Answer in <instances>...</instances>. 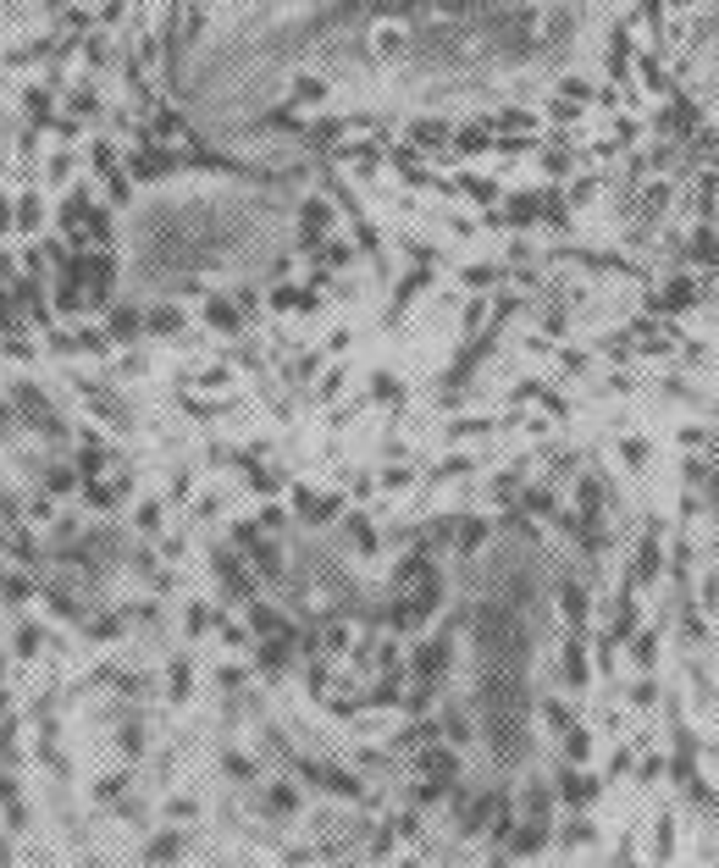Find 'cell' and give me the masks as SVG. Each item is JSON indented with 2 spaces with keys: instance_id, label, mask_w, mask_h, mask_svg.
Instances as JSON below:
<instances>
[{
  "instance_id": "6da1fadb",
  "label": "cell",
  "mask_w": 719,
  "mask_h": 868,
  "mask_svg": "<svg viewBox=\"0 0 719 868\" xmlns=\"http://www.w3.org/2000/svg\"><path fill=\"white\" fill-rule=\"evenodd\" d=\"M288 503H294V515L310 520V526H327V520L343 515V498H338V492H316V487H305V481L294 487V498H288Z\"/></svg>"
},
{
  "instance_id": "7a4b0ae2",
  "label": "cell",
  "mask_w": 719,
  "mask_h": 868,
  "mask_svg": "<svg viewBox=\"0 0 719 868\" xmlns=\"http://www.w3.org/2000/svg\"><path fill=\"white\" fill-rule=\"evenodd\" d=\"M127 492H133V476L127 470H116V476H100V481H84V503L95 515H106V510H122L127 503Z\"/></svg>"
},
{
  "instance_id": "3957f363",
  "label": "cell",
  "mask_w": 719,
  "mask_h": 868,
  "mask_svg": "<svg viewBox=\"0 0 719 868\" xmlns=\"http://www.w3.org/2000/svg\"><path fill=\"white\" fill-rule=\"evenodd\" d=\"M443 670H449V636L415 641V653H410V681H443Z\"/></svg>"
},
{
  "instance_id": "277c9868",
  "label": "cell",
  "mask_w": 719,
  "mask_h": 868,
  "mask_svg": "<svg viewBox=\"0 0 719 868\" xmlns=\"http://www.w3.org/2000/svg\"><path fill=\"white\" fill-rule=\"evenodd\" d=\"M100 327L111 332V343H138L144 332H150V316H144V310H133V305H111Z\"/></svg>"
},
{
  "instance_id": "5b68a950",
  "label": "cell",
  "mask_w": 719,
  "mask_h": 868,
  "mask_svg": "<svg viewBox=\"0 0 719 868\" xmlns=\"http://www.w3.org/2000/svg\"><path fill=\"white\" fill-rule=\"evenodd\" d=\"M299 233H305V244H316V238L338 233V210H332L321 194H310V199L299 205Z\"/></svg>"
},
{
  "instance_id": "8992f818",
  "label": "cell",
  "mask_w": 719,
  "mask_h": 868,
  "mask_svg": "<svg viewBox=\"0 0 719 868\" xmlns=\"http://www.w3.org/2000/svg\"><path fill=\"white\" fill-rule=\"evenodd\" d=\"M598 791H603V785H598L592 774H575V769H564V774H559V802H564V808H575V813H587V808L598 802Z\"/></svg>"
},
{
  "instance_id": "52a82bcc",
  "label": "cell",
  "mask_w": 719,
  "mask_h": 868,
  "mask_svg": "<svg viewBox=\"0 0 719 868\" xmlns=\"http://www.w3.org/2000/svg\"><path fill=\"white\" fill-rule=\"evenodd\" d=\"M216 575H222V592L233 603H255V575L233 564V553H216Z\"/></svg>"
},
{
  "instance_id": "ba28073f",
  "label": "cell",
  "mask_w": 719,
  "mask_h": 868,
  "mask_svg": "<svg viewBox=\"0 0 719 868\" xmlns=\"http://www.w3.org/2000/svg\"><path fill=\"white\" fill-rule=\"evenodd\" d=\"M697 294H703V282H697V277H670V282H664V294L653 299V310H659V316H670V310H692V305H697Z\"/></svg>"
},
{
  "instance_id": "9c48e42d",
  "label": "cell",
  "mask_w": 719,
  "mask_h": 868,
  "mask_svg": "<svg viewBox=\"0 0 719 868\" xmlns=\"http://www.w3.org/2000/svg\"><path fill=\"white\" fill-rule=\"evenodd\" d=\"M404 45H410V23L404 17H377L371 23V50L377 56H404Z\"/></svg>"
},
{
  "instance_id": "30bf717a",
  "label": "cell",
  "mask_w": 719,
  "mask_h": 868,
  "mask_svg": "<svg viewBox=\"0 0 719 868\" xmlns=\"http://www.w3.org/2000/svg\"><path fill=\"white\" fill-rule=\"evenodd\" d=\"M205 321H210V332L238 338V332H244V305H233V299H210V305H205Z\"/></svg>"
},
{
  "instance_id": "8fae6325",
  "label": "cell",
  "mask_w": 719,
  "mask_h": 868,
  "mask_svg": "<svg viewBox=\"0 0 719 868\" xmlns=\"http://www.w3.org/2000/svg\"><path fill=\"white\" fill-rule=\"evenodd\" d=\"M144 316H150V338H183V327H188L183 305H150Z\"/></svg>"
},
{
  "instance_id": "7c38bea8",
  "label": "cell",
  "mask_w": 719,
  "mask_h": 868,
  "mask_svg": "<svg viewBox=\"0 0 719 868\" xmlns=\"http://www.w3.org/2000/svg\"><path fill=\"white\" fill-rule=\"evenodd\" d=\"M415 774H431V780H454V774H460V758H454L449 747H426V752H415Z\"/></svg>"
},
{
  "instance_id": "4fadbf2b",
  "label": "cell",
  "mask_w": 719,
  "mask_h": 868,
  "mask_svg": "<svg viewBox=\"0 0 719 868\" xmlns=\"http://www.w3.org/2000/svg\"><path fill=\"white\" fill-rule=\"evenodd\" d=\"M559 609H564V625H570V631H587V592L575 587V581L559 587Z\"/></svg>"
},
{
  "instance_id": "5bb4252c",
  "label": "cell",
  "mask_w": 719,
  "mask_h": 868,
  "mask_svg": "<svg viewBox=\"0 0 719 868\" xmlns=\"http://www.w3.org/2000/svg\"><path fill=\"white\" fill-rule=\"evenodd\" d=\"M45 492H56V498L84 492V470H78V465H50V470H45Z\"/></svg>"
},
{
  "instance_id": "9a60e30c",
  "label": "cell",
  "mask_w": 719,
  "mask_h": 868,
  "mask_svg": "<svg viewBox=\"0 0 719 868\" xmlns=\"http://www.w3.org/2000/svg\"><path fill=\"white\" fill-rule=\"evenodd\" d=\"M299 808H305V797H299V791H294V785H288V780H277V785L266 791V813H277V819L288 813V819H294Z\"/></svg>"
},
{
  "instance_id": "2e32d148",
  "label": "cell",
  "mask_w": 719,
  "mask_h": 868,
  "mask_svg": "<svg viewBox=\"0 0 719 868\" xmlns=\"http://www.w3.org/2000/svg\"><path fill=\"white\" fill-rule=\"evenodd\" d=\"M39 222H45L39 194H28V199H17V205H12V227H17L23 238H34V233H39Z\"/></svg>"
},
{
  "instance_id": "e0dca14e",
  "label": "cell",
  "mask_w": 719,
  "mask_h": 868,
  "mask_svg": "<svg viewBox=\"0 0 719 868\" xmlns=\"http://www.w3.org/2000/svg\"><path fill=\"white\" fill-rule=\"evenodd\" d=\"M111 465H116V454H111V449H100V443H84V449H78V470H84V481H100Z\"/></svg>"
},
{
  "instance_id": "ac0fdd59",
  "label": "cell",
  "mask_w": 719,
  "mask_h": 868,
  "mask_svg": "<svg viewBox=\"0 0 719 868\" xmlns=\"http://www.w3.org/2000/svg\"><path fill=\"white\" fill-rule=\"evenodd\" d=\"M548 846V824L542 819H532L526 830H515V841H510V857H537Z\"/></svg>"
},
{
  "instance_id": "d6986e66",
  "label": "cell",
  "mask_w": 719,
  "mask_h": 868,
  "mask_svg": "<svg viewBox=\"0 0 719 868\" xmlns=\"http://www.w3.org/2000/svg\"><path fill=\"white\" fill-rule=\"evenodd\" d=\"M133 526H138L144 537H156V531L167 526V503H161V498H138V510H133Z\"/></svg>"
},
{
  "instance_id": "ffe728a7",
  "label": "cell",
  "mask_w": 719,
  "mask_h": 868,
  "mask_svg": "<svg viewBox=\"0 0 719 868\" xmlns=\"http://www.w3.org/2000/svg\"><path fill=\"white\" fill-rule=\"evenodd\" d=\"M659 570H664V553H659V542H653V537H647V542L636 548L631 575H636V581H659Z\"/></svg>"
},
{
  "instance_id": "44dd1931",
  "label": "cell",
  "mask_w": 719,
  "mask_h": 868,
  "mask_svg": "<svg viewBox=\"0 0 719 868\" xmlns=\"http://www.w3.org/2000/svg\"><path fill=\"white\" fill-rule=\"evenodd\" d=\"M487 531H492V520H481V515H476V520H460V526H454V548H460V553H481Z\"/></svg>"
},
{
  "instance_id": "7402d4cb",
  "label": "cell",
  "mask_w": 719,
  "mask_h": 868,
  "mask_svg": "<svg viewBox=\"0 0 719 868\" xmlns=\"http://www.w3.org/2000/svg\"><path fill=\"white\" fill-rule=\"evenodd\" d=\"M575 510H582L587 520L603 515V481H598V476H582V481H575Z\"/></svg>"
},
{
  "instance_id": "603a6c76",
  "label": "cell",
  "mask_w": 719,
  "mask_h": 868,
  "mask_svg": "<svg viewBox=\"0 0 719 868\" xmlns=\"http://www.w3.org/2000/svg\"><path fill=\"white\" fill-rule=\"evenodd\" d=\"M244 614H249V625H255V636H282V631H294V625H288V620H282L277 609H266V603H249Z\"/></svg>"
},
{
  "instance_id": "cb8c5ba5",
  "label": "cell",
  "mask_w": 719,
  "mask_h": 868,
  "mask_svg": "<svg viewBox=\"0 0 719 868\" xmlns=\"http://www.w3.org/2000/svg\"><path fill=\"white\" fill-rule=\"evenodd\" d=\"M521 503H526L532 515H542V520H559V492H553V487H526Z\"/></svg>"
},
{
  "instance_id": "d4e9b609",
  "label": "cell",
  "mask_w": 719,
  "mask_h": 868,
  "mask_svg": "<svg viewBox=\"0 0 719 868\" xmlns=\"http://www.w3.org/2000/svg\"><path fill=\"white\" fill-rule=\"evenodd\" d=\"M188 691H194V670H188L183 659H172V664H167V697H172V702H188Z\"/></svg>"
},
{
  "instance_id": "484cf974",
  "label": "cell",
  "mask_w": 719,
  "mask_h": 868,
  "mask_svg": "<svg viewBox=\"0 0 719 868\" xmlns=\"http://www.w3.org/2000/svg\"><path fill=\"white\" fill-rule=\"evenodd\" d=\"M559 664H564V681H570V686H587V681H592V670H587V653H582V641H570Z\"/></svg>"
},
{
  "instance_id": "4316f807",
  "label": "cell",
  "mask_w": 719,
  "mask_h": 868,
  "mask_svg": "<svg viewBox=\"0 0 719 868\" xmlns=\"http://www.w3.org/2000/svg\"><path fill=\"white\" fill-rule=\"evenodd\" d=\"M620 459L631 470H647V465H653V443H647V438H620Z\"/></svg>"
},
{
  "instance_id": "83f0119b",
  "label": "cell",
  "mask_w": 719,
  "mask_h": 868,
  "mask_svg": "<svg viewBox=\"0 0 719 868\" xmlns=\"http://www.w3.org/2000/svg\"><path fill=\"white\" fill-rule=\"evenodd\" d=\"M631 659H636L642 670H659V636H653V631L631 636Z\"/></svg>"
},
{
  "instance_id": "f1b7e54d",
  "label": "cell",
  "mask_w": 719,
  "mask_h": 868,
  "mask_svg": "<svg viewBox=\"0 0 719 868\" xmlns=\"http://www.w3.org/2000/svg\"><path fill=\"white\" fill-rule=\"evenodd\" d=\"M216 620H222V614H216L210 603H188V609H183V631H188V636H205V625H216Z\"/></svg>"
},
{
  "instance_id": "f546056e",
  "label": "cell",
  "mask_w": 719,
  "mask_h": 868,
  "mask_svg": "<svg viewBox=\"0 0 719 868\" xmlns=\"http://www.w3.org/2000/svg\"><path fill=\"white\" fill-rule=\"evenodd\" d=\"M12 653H17V659H34V653H39V625H34V620H23V625L12 631Z\"/></svg>"
},
{
  "instance_id": "4dcf8cb0",
  "label": "cell",
  "mask_w": 719,
  "mask_h": 868,
  "mask_svg": "<svg viewBox=\"0 0 719 868\" xmlns=\"http://www.w3.org/2000/svg\"><path fill=\"white\" fill-rule=\"evenodd\" d=\"M542 719H548V731H553V736H570V731H575V713H570L564 702H553V697L542 702Z\"/></svg>"
},
{
  "instance_id": "1f68e13d",
  "label": "cell",
  "mask_w": 719,
  "mask_h": 868,
  "mask_svg": "<svg viewBox=\"0 0 719 868\" xmlns=\"http://www.w3.org/2000/svg\"><path fill=\"white\" fill-rule=\"evenodd\" d=\"M271 310H316V299L299 288H271Z\"/></svg>"
},
{
  "instance_id": "d6a6232c",
  "label": "cell",
  "mask_w": 719,
  "mask_h": 868,
  "mask_svg": "<svg viewBox=\"0 0 719 868\" xmlns=\"http://www.w3.org/2000/svg\"><path fill=\"white\" fill-rule=\"evenodd\" d=\"M625 697H631V708H653V702H659V681H653V670H647L642 681H631V691H625Z\"/></svg>"
},
{
  "instance_id": "836d02e7",
  "label": "cell",
  "mask_w": 719,
  "mask_h": 868,
  "mask_svg": "<svg viewBox=\"0 0 719 868\" xmlns=\"http://www.w3.org/2000/svg\"><path fill=\"white\" fill-rule=\"evenodd\" d=\"M144 857H150V863H172V857H183V835H172V830H167V835H156Z\"/></svg>"
},
{
  "instance_id": "e575fe53",
  "label": "cell",
  "mask_w": 719,
  "mask_h": 868,
  "mask_svg": "<svg viewBox=\"0 0 719 868\" xmlns=\"http://www.w3.org/2000/svg\"><path fill=\"white\" fill-rule=\"evenodd\" d=\"M216 631H222V647H228V653H238V647H249V631H244V625H238L233 614H222V620H216Z\"/></svg>"
},
{
  "instance_id": "d590c367",
  "label": "cell",
  "mask_w": 719,
  "mask_h": 868,
  "mask_svg": "<svg viewBox=\"0 0 719 868\" xmlns=\"http://www.w3.org/2000/svg\"><path fill=\"white\" fill-rule=\"evenodd\" d=\"M122 785H127V769H111V774H100V780H95V802H111V797H122Z\"/></svg>"
},
{
  "instance_id": "8d00e7d4",
  "label": "cell",
  "mask_w": 719,
  "mask_h": 868,
  "mask_svg": "<svg viewBox=\"0 0 719 868\" xmlns=\"http://www.w3.org/2000/svg\"><path fill=\"white\" fill-rule=\"evenodd\" d=\"M321 647H327V653H332V659H343V653H349V647H354V636H349V625H327V631H321Z\"/></svg>"
},
{
  "instance_id": "74e56055",
  "label": "cell",
  "mask_w": 719,
  "mask_h": 868,
  "mask_svg": "<svg viewBox=\"0 0 719 868\" xmlns=\"http://www.w3.org/2000/svg\"><path fill=\"white\" fill-rule=\"evenodd\" d=\"M564 758H570V763H587V758H592V736H587V731H570V736H564Z\"/></svg>"
},
{
  "instance_id": "f35d334b",
  "label": "cell",
  "mask_w": 719,
  "mask_h": 868,
  "mask_svg": "<svg viewBox=\"0 0 719 868\" xmlns=\"http://www.w3.org/2000/svg\"><path fill=\"white\" fill-rule=\"evenodd\" d=\"M122 636V614H100L89 620V641H116Z\"/></svg>"
},
{
  "instance_id": "ab89813d",
  "label": "cell",
  "mask_w": 719,
  "mask_h": 868,
  "mask_svg": "<svg viewBox=\"0 0 719 868\" xmlns=\"http://www.w3.org/2000/svg\"><path fill=\"white\" fill-rule=\"evenodd\" d=\"M692 255L708 260V266H719V238H714L708 227H697V233H692Z\"/></svg>"
},
{
  "instance_id": "60d3db41",
  "label": "cell",
  "mask_w": 719,
  "mask_h": 868,
  "mask_svg": "<svg viewBox=\"0 0 719 868\" xmlns=\"http://www.w3.org/2000/svg\"><path fill=\"white\" fill-rule=\"evenodd\" d=\"M34 592H39V587H34V575H17V570L6 575V603H28Z\"/></svg>"
},
{
  "instance_id": "b9f144b4",
  "label": "cell",
  "mask_w": 719,
  "mask_h": 868,
  "mask_svg": "<svg viewBox=\"0 0 719 868\" xmlns=\"http://www.w3.org/2000/svg\"><path fill=\"white\" fill-rule=\"evenodd\" d=\"M222 763H228V780H255V774H260V769H255V758H249V752H228V758H222Z\"/></svg>"
},
{
  "instance_id": "7bdbcfd3",
  "label": "cell",
  "mask_w": 719,
  "mask_h": 868,
  "mask_svg": "<svg viewBox=\"0 0 719 868\" xmlns=\"http://www.w3.org/2000/svg\"><path fill=\"white\" fill-rule=\"evenodd\" d=\"M675 443H681V449H708V443H714V431H708V426H681V431H675Z\"/></svg>"
},
{
  "instance_id": "ee69618b",
  "label": "cell",
  "mask_w": 719,
  "mask_h": 868,
  "mask_svg": "<svg viewBox=\"0 0 719 868\" xmlns=\"http://www.w3.org/2000/svg\"><path fill=\"white\" fill-rule=\"evenodd\" d=\"M294 95H299V100H305V106H321V100H327V95H332V89H327V84H321V78H299V84H294Z\"/></svg>"
},
{
  "instance_id": "f6af8a7d",
  "label": "cell",
  "mask_w": 719,
  "mask_h": 868,
  "mask_svg": "<svg viewBox=\"0 0 719 868\" xmlns=\"http://www.w3.org/2000/svg\"><path fill=\"white\" fill-rule=\"evenodd\" d=\"M598 188H603L598 177H575V183H570V205H592V199H598Z\"/></svg>"
},
{
  "instance_id": "bcb514c9",
  "label": "cell",
  "mask_w": 719,
  "mask_h": 868,
  "mask_svg": "<svg viewBox=\"0 0 719 868\" xmlns=\"http://www.w3.org/2000/svg\"><path fill=\"white\" fill-rule=\"evenodd\" d=\"M460 282H465V288H492V282H498V271H492V266H465V271H460Z\"/></svg>"
},
{
  "instance_id": "7dc6e473",
  "label": "cell",
  "mask_w": 719,
  "mask_h": 868,
  "mask_svg": "<svg viewBox=\"0 0 719 868\" xmlns=\"http://www.w3.org/2000/svg\"><path fill=\"white\" fill-rule=\"evenodd\" d=\"M532 216H537V199H532V194H521V199L510 205V222H521V227H532Z\"/></svg>"
},
{
  "instance_id": "c3c4849f",
  "label": "cell",
  "mask_w": 719,
  "mask_h": 868,
  "mask_svg": "<svg viewBox=\"0 0 719 868\" xmlns=\"http://www.w3.org/2000/svg\"><path fill=\"white\" fill-rule=\"evenodd\" d=\"M526 813H532V819H548V785H532V791H526Z\"/></svg>"
},
{
  "instance_id": "681fc988",
  "label": "cell",
  "mask_w": 719,
  "mask_h": 868,
  "mask_svg": "<svg viewBox=\"0 0 719 868\" xmlns=\"http://www.w3.org/2000/svg\"><path fill=\"white\" fill-rule=\"evenodd\" d=\"M282 526H288V510H282V503H266V510H260V531H282Z\"/></svg>"
},
{
  "instance_id": "f907efd6",
  "label": "cell",
  "mask_w": 719,
  "mask_h": 868,
  "mask_svg": "<svg viewBox=\"0 0 719 868\" xmlns=\"http://www.w3.org/2000/svg\"><path fill=\"white\" fill-rule=\"evenodd\" d=\"M116 377H144V354H138V348H127V354L116 359Z\"/></svg>"
},
{
  "instance_id": "816d5d0a",
  "label": "cell",
  "mask_w": 719,
  "mask_h": 868,
  "mask_svg": "<svg viewBox=\"0 0 719 868\" xmlns=\"http://www.w3.org/2000/svg\"><path fill=\"white\" fill-rule=\"evenodd\" d=\"M587 841H598V830H592L587 819H582V824H570V830H564V846H587Z\"/></svg>"
},
{
  "instance_id": "f5cc1de1",
  "label": "cell",
  "mask_w": 719,
  "mask_h": 868,
  "mask_svg": "<svg viewBox=\"0 0 719 868\" xmlns=\"http://www.w3.org/2000/svg\"><path fill=\"white\" fill-rule=\"evenodd\" d=\"M443 736H449V742H471V719L449 713V725H443Z\"/></svg>"
},
{
  "instance_id": "db71d44e",
  "label": "cell",
  "mask_w": 719,
  "mask_h": 868,
  "mask_svg": "<svg viewBox=\"0 0 719 868\" xmlns=\"http://www.w3.org/2000/svg\"><path fill=\"white\" fill-rule=\"evenodd\" d=\"M681 476H686L692 487H703V481H708V459H686V465H681Z\"/></svg>"
},
{
  "instance_id": "11a10c76",
  "label": "cell",
  "mask_w": 719,
  "mask_h": 868,
  "mask_svg": "<svg viewBox=\"0 0 719 868\" xmlns=\"http://www.w3.org/2000/svg\"><path fill=\"white\" fill-rule=\"evenodd\" d=\"M343 382H349V371H327V377H321V399H332V393H343Z\"/></svg>"
},
{
  "instance_id": "9f6ffc18",
  "label": "cell",
  "mask_w": 719,
  "mask_h": 868,
  "mask_svg": "<svg viewBox=\"0 0 719 868\" xmlns=\"http://www.w3.org/2000/svg\"><path fill=\"white\" fill-rule=\"evenodd\" d=\"M161 559H172V564H183V559H188V548H183V537H167V542H161Z\"/></svg>"
},
{
  "instance_id": "6f0895ef",
  "label": "cell",
  "mask_w": 719,
  "mask_h": 868,
  "mask_svg": "<svg viewBox=\"0 0 719 868\" xmlns=\"http://www.w3.org/2000/svg\"><path fill=\"white\" fill-rule=\"evenodd\" d=\"M636 774H642V780H659V774H664V758H659V752H647V758H642V769H636Z\"/></svg>"
},
{
  "instance_id": "680465c9",
  "label": "cell",
  "mask_w": 719,
  "mask_h": 868,
  "mask_svg": "<svg viewBox=\"0 0 719 868\" xmlns=\"http://www.w3.org/2000/svg\"><path fill=\"white\" fill-rule=\"evenodd\" d=\"M703 609H708V614L719 609V575H708V581H703Z\"/></svg>"
},
{
  "instance_id": "91938a15",
  "label": "cell",
  "mask_w": 719,
  "mask_h": 868,
  "mask_svg": "<svg viewBox=\"0 0 719 868\" xmlns=\"http://www.w3.org/2000/svg\"><path fill=\"white\" fill-rule=\"evenodd\" d=\"M167 813H172V819H194V813H199V808H194V802H188V797H172V802H167Z\"/></svg>"
},
{
  "instance_id": "94428289",
  "label": "cell",
  "mask_w": 719,
  "mask_h": 868,
  "mask_svg": "<svg viewBox=\"0 0 719 868\" xmlns=\"http://www.w3.org/2000/svg\"><path fill=\"white\" fill-rule=\"evenodd\" d=\"M399 835H404V841H420V813H404V819H399Z\"/></svg>"
},
{
  "instance_id": "6125c7cd",
  "label": "cell",
  "mask_w": 719,
  "mask_h": 868,
  "mask_svg": "<svg viewBox=\"0 0 719 868\" xmlns=\"http://www.w3.org/2000/svg\"><path fill=\"white\" fill-rule=\"evenodd\" d=\"M228 382H233V377H228L222 366H216V371H205V377H199V388H228Z\"/></svg>"
},
{
  "instance_id": "be15d7a7",
  "label": "cell",
  "mask_w": 719,
  "mask_h": 868,
  "mask_svg": "<svg viewBox=\"0 0 719 868\" xmlns=\"http://www.w3.org/2000/svg\"><path fill=\"white\" fill-rule=\"evenodd\" d=\"M609 774H631V752H625V747H620V752L609 758Z\"/></svg>"
},
{
  "instance_id": "e7e4bbea",
  "label": "cell",
  "mask_w": 719,
  "mask_h": 868,
  "mask_svg": "<svg viewBox=\"0 0 719 868\" xmlns=\"http://www.w3.org/2000/svg\"><path fill=\"white\" fill-rule=\"evenodd\" d=\"M503 127H532V111H503Z\"/></svg>"
}]
</instances>
